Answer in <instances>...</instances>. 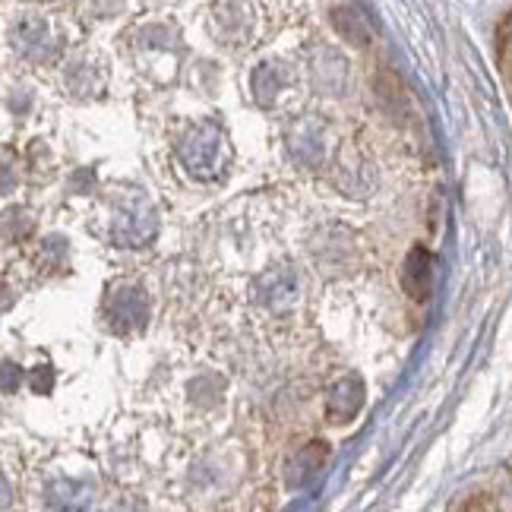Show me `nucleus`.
Here are the masks:
<instances>
[{"instance_id": "3", "label": "nucleus", "mask_w": 512, "mask_h": 512, "mask_svg": "<svg viewBox=\"0 0 512 512\" xmlns=\"http://www.w3.org/2000/svg\"><path fill=\"white\" fill-rule=\"evenodd\" d=\"M456 509H500V503L497 500H490V494H471V500H462V503H456Z\"/></svg>"}, {"instance_id": "4", "label": "nucleus", "mask_w": 512, "mask_h": 512, "mask_svg": "<svg viewBox=\"0 0 512 512\" xmlns=\"http://www.w3.org/2000/svg\"><path fill=\"white\" fill-rule=\"evenodd\" d=\"M506 471H509V481H512V459H509V465H506Z\"/></svg>"}, {"instance_id": "1", "label": "nucleus", "mask_w": 512, "mask_h": 512, "mask_svg": "<svg viewBox=\"0 0 512 512\" xmlns=\"http://www.w3.org/2000/svg\"><path fill=\"white\" fill-rule=\"evenodd\" d=\"M433 275H437V260L427 247H411V253L405 256V266H402V288L411 301L424 304L433 291Z\"/></svg>"}, {"instance_id": "2", "label": "nucleus", "mask_w": 512, "mask_h": 512, "mask_svg": "<svg viewBox=\"0 0 512 512\" xmlns=\"http://www.w3.org/2000/svg\"><path fill=\"white\" fill-rule=\"evenodd\" d=\"M494 54H497V70L503 76V86H506V92L512 98V10L497 23Z\"/></svg>"}]
</instances>
